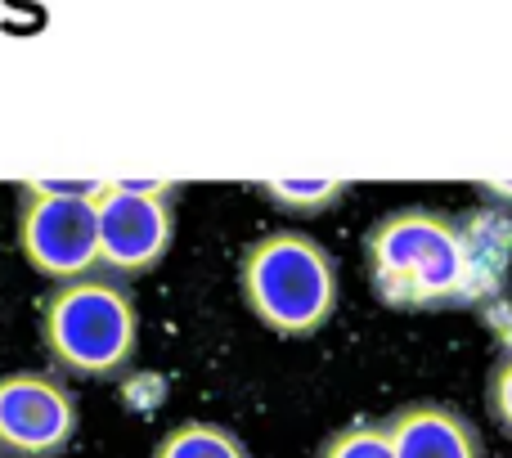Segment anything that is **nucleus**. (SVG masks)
Instances as JSON below:
<instances>
[{
  "mask_svg": "<svg viewBox=\"0 0 512 458\" xmlns=\"http://www.w3.org/2000/svg\"><path fill=\"white\" fill-rule=\"evenodd\" d=\"M364 274L391 310H450L481 297L477 238L463 221L427 207H400L369 225Z\"/></svg>",
  "mask_w": 512,
  "mask_h": 458,
  "instance_id": "f257e3e1",
  "label": "nucleus"
},
{
  "mask_svg": "<svg viewBox=\"0 0 512 458\" xmlns=\"http://www.w3.org/2000/svg\"><path fill=\"white\" fill-rule=\"evenodd\" d=\"M41 346L68 378L108 382L131 369L140 351V310L126 283L108 274L59 283L41 301Z\"/></svg>",
  "mask_w": 512,
  "mask_h": 458,
  "instance_id": "f03ea898",
  "label": "nucleus"
},
{
  "mask_svg": "<svg viewBox=\"0 0 512 458\" xmlns=\"http://www.w3.org/2000/svg\"><path fill=\"white\" fill-rule=\"evenodd\" d=\"M243 301L279 337H315L337 315V261L297 229L265 234L239 261Z\"/></svg>",
  "mask_w": 512,
  "mask_h": 458,
  "instance_id": "7ed1b4c3",
  "label": "nucleus"
},
{
  "mask_svg": "<svg viewBox=\"0 0 512 458\" xmlns=\"http://www.w3.org/2000/svg\"><path fill=\"white\" fill-rule=\"evenodd\" d=\"M104 185L27 180L18 185V252L41 279L72 283L99 270L95 198Z\"/></svg>",
  "mask_w": 512,
  "mask_h": 458,
  "instance_id": "20e7f679",
  "label": "nucleus"
},
{
  "mask_svg": "<svg viewBox=\"0 0 512 458\" xmlns=\"http://www.w3.org/2000/svg\"><path fill=\"white\" fill-rule=\"evenodd\" d=\"M99 270L108 279H140L158 270L176 238V185L167 180H131L104 185L95 198Z\"/></svg>",
  "mask_w": 512,
  "mask_h": 458,
  "instance_id": "39448f33",
  "label": "nucleus"
},
{
  "mask_svg": "<svg viewBox=\"0 0 512 458\" xmlns=\"http://www.w3.org/2000/svg\"><path fill=\"white\" fill-rule=\"evenodd\" d=\"M77 427L81 405L59 373L18 369L0 378V458H59Z\"/></svg>",
  "mask_w": 512,
  "mask_h": 458,
  "instance_id": "423d86ee",
  "label": "nucleus"
},
{
  "mask_svg": "<svg viewBox=\"0 0 512 458\" xmlns=\"http://www.w3.org/2000/svg\"><path fill=\"white\" fill-rule=\"evenodd\" d=\"M391 454L396 458H486V441L445 400H414L387 418Z\"/></svg>",
  "mask_w": 512,
  "mask_h": 458,
  "instance_id": "0eeeda50",
  "label": "nucleus"
},
{
  "mask_svg": "<svg viewBox=\"0 0 512 458\" xmlns=\"http://www.w3.org/2000/svg\"><path fill=\"white\" fill-rule=\"evenodd\" d=\"M149 458H252V450L221 423H180L153 445Z\"/></svg>",
  "mask_w": 512,
  "mask_h": 458,
  "instance_id": "6e6552de",
  "label": "nucleus"
},
{
  "mask_svg": "<svg viewBox=\"0 0 512 458\" xmlns=\"http://www.w3.org/2000/svg\"><path fill=\"white\" fill-rule=\"evenodd\" d=\"M261 194L283 212L310 216V212H328L346 194V185L342 180H270V185H261Z\"/></svg>",
  "mask_w": 512,
  "mask_h": 458,
  "instance_id": "1a4fd4ad",
  "label": "nucleus"
},
{
  "mask_svg": "<svg viewBox=\"0 0 512 458\" xmlns=\"http://www.w3.org/2000/svg\"><path fill=\"white\" fill-rule=\"evenodd\" d=\"M315 458H396V454H391L387 423H351L342 432L324 436Z\"/></svg>",
  "mask_w": 512,
  "mask_h": 458,
  "instance_id": "9d476101",
  "label": "nucleus"
},
{
  "mask_svg": "<svg viewBox=\"0 0 512 458\" xmlns=\"http://www.w3.org/2000/svg\"><path fill=\"white\" fill-rule=\"evenodd\" d=\"M486 405L490 414H495L499 432L512 441V355H504V360L495 364V373H490L486 382Z\"/></svg>",
  "mask_w": 512,
  "mask_h": 458,
  "instance_id": "9b49d317",
  "label": "nucleus"
}]
</instances>
